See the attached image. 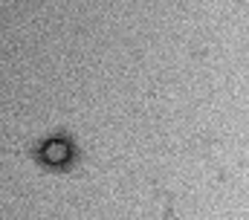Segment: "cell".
<instances>
[{
	"label": "cell",
	"mask_w": 249,
	"mask_h": 220,
	"mask_svg": "<svg viewBox=\"0 0 249 220\" xmlns=\"http://www.w3.org/2000/svg\"><path fill=\"white\" fill-rule=\"evenodd\" d=\"M70 157H72V148H70V142H64V139H47V142L41 145V160L50 163V165H64Z\"/></svg>",
	"instance_id": "cell-1"
}]
</instances>
